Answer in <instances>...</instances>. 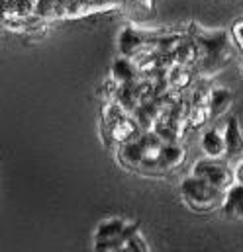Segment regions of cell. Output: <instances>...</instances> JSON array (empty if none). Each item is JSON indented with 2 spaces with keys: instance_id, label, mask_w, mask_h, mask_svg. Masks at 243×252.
<instances>
[{
  "instance_id": "cell-1",
  "label": "cell",
  "mask_w": 243,
  "mask_h": 252,
  "mask_svg": "<svg viewBox=\"0 0 243 252\" xmlns=\"http://www.w3.org/2000/svg\"><path fill=\"white\" fill-rule=\"evenodd\" d=\"M196 49H198V59H200V70L208 76L222 68L228 59V49H230V39L224 32L216 33H202L194 39Z\"/></svg>"
},
{
  "instance_id": "cell-14",
  "label": "cell",
  "mask_w": 243,
  "mask_h": 252,
  "mask_svg": "<svg viewBox=\"0 0 243 252\" xmlns=\"http://www.w3.org/2000/svg\"><path fill=\"white\" fill-rule=\"evenodd\" d=\"M234 182L243 184V160L236 166V170H234Z\"/></svg>"
},
{
  "instance_id": "cell-12",
  "label": "cell",
  "mask_w": 243,
  "mask_h": 252,
  "mask_svg": "<svg viewBox=\"0 0 243 252\" xmlns=\"http://www.w3.org/2000/svg\"><path fill=\"white\" fill-rule=\"evenodd\" d=\"M123 225H125L123 219H108V221L100 223L98 229H96V233H94V241H106V239L116 237L122 229H123Z\"/></svg>"
},
{
  "instance_id": "cell-10",
  "label": "cell",
  "mask_w": 243,
  "mask_h": 252,
  "mask_svg": "<svg viewBox=\"0 0 243 252\" xmlns=\"http://www.w3.org/2000/svg\"><path fill=\"white\" fill-rule=\"evenodd\" d=\"M112 78L116 84H125V82H133L137 78V66L135 63L129 59V57H123L116 59L112 63Z\"/></svg>"
},
{
  "instance_id": "cell-6",
  "label": "cell",
  "mask_w": 243,
  "mask_h": 252,
  "mask_svg": "<svg viewBox=\"0 0 243 252\" xmlns=\"http://www.w3.org/2000/svg\"><path fill=\"white\" fill-rule=\"evenodd\" d=\"M222 211L232 219H243V184H232L224 191Z\"/></svg>"
},
{
  "instance_id": "cell-7",
  "label": "cell",
  "mask_w": 243,
  "mask_h": 252,
  "mask_svg": "<svg viewBox=\"0 0 243 252\" xmlns=\"http://www.w3.org/2000/svg\"><path fill=\"white\" fill-rule=\"evenodd\" d=\"M200 147H202L204 155L210 157V158H224L226 157L224 135L218 129H214V127H210V129L204 131V135L200 139Z\"/></svg>"
},
{
  "instance_id": "cell-9",
  "label": "cell",
  "mask_w": 243,
  "mask_h": 252,
  "mask_svg": "<svg viewBox=\"0 0 243 252\" xmlns=\"http://www.w3.org/2000/svg\"><path fill=\"white\" fill-rule=\"evenodd\" d=\"M118 43H120V51L123 57H133V55L143 47L145 37H143L141 32H137V30H133V28H125L120 33Z\"/></svg>"
},
{
  "instance_id": "cell-8",
  "label": "cell",
  "mask_w": 243,
  "mask_h": 252,
  "mask_svg": "<svg viewBox=\"0 0 243 252\" xmlns=\"http://www.w3.org/2000/svg\"><path fill=\"white\" fill-rule=\"evenodd\" d=\"M224 143H226V157H236L243 151V137L242 129H240V120L236 116H232L226 122L224 129Z\"/></svg>"
},
{
  "instance_id": "cell-5",
  "label": "cell",
  "mask_w": 243,
  "mask_h": 252,
  "mask_svg": "<svg viewBox=\"0 0 243 252\" xmlns=\"http://www.w3.org/2000/svg\"><path fill=\"white\" fill-rule=\"evenodd\" d=\"M232 102H234V96H232V92H230L228 88H224V86L212 88V90L208 92V102H206L210 120H216V118L224 116V114L230 110Z\"/></svg>"
},
{
  "instance_id": "cell-4",
  "label": "cell",
  "mask_w": 243,
  "mask_h": 252,
  "mask_svg": "<svg viewBox=\"0 0 243 252\" xmlns=\"http://www.w3.org/2000/svg\"><path fill=\"white\" fill-rule=\"evenodd\" d=\"M182 160H184V149L177 141L175 143H163L161 149H159V155L155 158V166L153 168L171 170V168L181 166Z\"/></svg>"
},
{
  "instance_id": "cell-15",
  "label": "cell",
  "mask_w": 243,
  "mask_h": 252,
  "mask_svg": "<svg viewBox=\"0 0 243 252\" xmlns=\"http://www.w3.org/2000/svg\"><path fill=\"white\" fill-rule=\"evenodd\" d=\"M234 32H236V39H238V43H240V47H242V49H243V26H238V28H236Z\"/></svg>"
},
{
  "instance_id": "cell-11",
  "label": "cell",
  "mask_w": 243,
  "mask_h": 252,
  "mask_svg": "<svg viewBox=\"0 0 243 252\" xmlns=\"http://www.w3.org/2000/svg\"><path fill=\"white\" fill-rule=\"evenodd\" d=\"M120 158L127 166H141L143 164V149L137 141V137L123 141L120 147Z\"/></svg>"
},
{
  "instance_id": "cell-2",
  "label": "cell",
  "mask_w": 243,
  "mask_h": 252,
  "mask_svg": "<svg viewBox=\"0 0 243 252\" xmlns=\"http://www.w3.org/2000/svg\"><path fill=\"white\" fill-rule=\"evenodd\" d=\"M181 193L188 207L196 211H210L224 201V191L210 186L206 180L198 176H188L181 182Z\"/></svg>"
},
{
  "instance_id": "cell-13",
  "label": "cell",
  "mask_w": 243,
  "mask_h": 252,
  "mask_svg": "<svg viewBox=\"0 0 243 252\" xmlns=\"http://www.w3.org/2000/svg\"><path fill=\"white\" fill-rule=\"evenodd\" d=\"M122 251H127V252H145L147 251V243L141 239V235L139 233H135L133 237H129L127 241H125V245H123V249Z\"/></svg>"
},
{
  "instance_id": "cell-3",
  "label": "cell",
  "mask_w": 243,
  "mask_h": 252,
  "mask_svg": "<svg viewBox=\"0 0 243 252\" xmlns=\"http://www.w3.org/2000/svg\"><path fill=\"white\" fill-rule=\"evenodd\" d=\"M192 174L202 178V180H206L210 186L222 189V191H226L234 184V170H230V166L222 158L206 157V158L198 160L194 164V168H192Z\"/></svg>"
}]
</instances>
